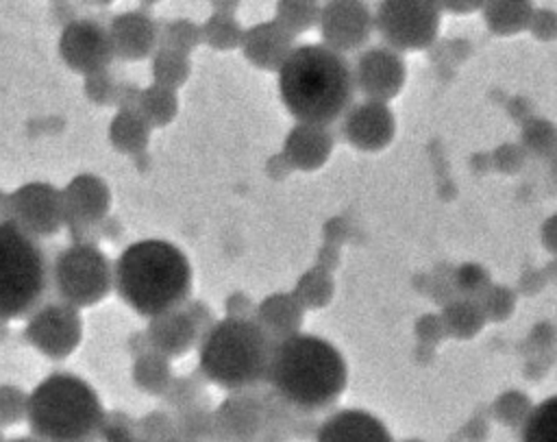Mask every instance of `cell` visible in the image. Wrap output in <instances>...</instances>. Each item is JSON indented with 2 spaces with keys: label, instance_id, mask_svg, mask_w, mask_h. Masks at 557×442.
<instances>
[{
  "label": "cell",
  "instance_id": "6da1fadb",
  "mask_svg": "<svg viewBox=\"0 0 557 442\" xmlns=\"http://www.w3.org/2000/svg\"><path fill=\"white\" fill-rule=\"evenodd\" d=\"M346 379V361L329 340L296 333L274 344L265 385L296 414L313 416L339 398Z\"/></svg>",
  "mask_w": 557,
  "mask_h": 442
},
{
  "label": "cell",
  "instance_id": "7a4b0ae2",
  "mask_svg": "<svg viewBox=\"0 0 557 442\" xmlns=\"http://www.w3.org/2000/svg\"><path fill=\"white\" fill-rule=\"evenodd\" d=\"M278 94L298 122L329 126L350 107L355 74L342 52L300 44L278 70Z\"/></svg>",
  "mask_w": 557,
  "mask_h": 442
},
{
  "label": "cell",
  "instance_id": "3957f363",
  "mask_svg": "<svg viewBox=\"0 0 557 442\" xmlns=\"http://www.w3.org/2000/svg\"><path fill=\"white\" fill-rule=\"evenodd\" d=\"M113 268L117 296L144 318L178 309L189 300L191 263L168 240L150 237L128 244Z\"/></svg>",
  "mask_w": 557,
  "mask_h": 442
},
{
  "label": "cell",
  "instance_id": "277c9868",
  "mask_svg": "<svg viewBox=\"0 0 557 442\" xmlns=\"http://www.w3.org/2000/svg\"><path fill=\"white\" fill-rule=\"evenodd\" d=\"M272 337L255 320L220 318L198 342V372L228 392L259 390L268 381Z\"/></svg>",
  "mask_w": 557,
  "mask_h": 442
},
{
  "label": "cell",
  "instance_id": "5b68a950",
  "mask_svg": "<svg viewBox=\"0 0 557 442\" xmlns=\"http://www.w3.org/2000/svg\"><path fill=\"white\" fill-rule=\"evenodd\" d=\"M104 407L98 392L78 375L52 372L28 396V427L41 442H94Z\"/></svg>",
  "mask_w": 557,
  "mask_h": 442
},
{
  "label": "cell",
  "instance_id": "8992f818",
  "mask_svg": "<svg viewBox=\"0 0 557 442\" xmlns=\"http://www.w3.org/2000/svg\"><path fill=\"white\" fill-rule=\"evenodd\" d=\"M50 263L37 237L17 224L0 222V318L17 320L44 305L50 290Z\"/></svg>",
  "mask_w": 557,
  "mask_h": 442
},
{
  "label": "cell",
  "instance_id": "52a82bcc",
  "mask_svg": "<svg viewBox=\"0 0 557 442\" xmlns=\"http://www.w3.org/2000/svg\"><path fill=\"white\" fill-rule=\"evenodd\" d=\"M111 259L91 244H70L52 261L50 279L59 300L81 309L109 296L113 287Z\"/></svg>",
  "mask_w": 557,
  "mask_h": 442
},
{
  "label": "cell",
  "instance_id": "ba28073f",
  "mask_svg": "<svg viewBox=\"0 0 557 442\" xmlns=\"http://www.w3.org/2000/svg\"><path fill=\"white\" fill-rule=\"evenodd\" d=\"M26 342L50 359L70 357L83 340V316L76 307L52 300L35 309L24 324Z\"/></svg>",
  "mask_w": 557,
  "mask_h": 442
},
{
  "label": "cell",
  "instance_id": "9c48e42d",
  "mask_svg": "<svg viewBox=\"0 0 557 442\" xmlns=\"http://www.w3.org/2000/svg\"><path fill=\"white\" fill-rule=\"evenodd\" d=\"M9 222L33 237H50L65 226L63 194L46 181H30L9 194Z\"/></svg>",
  "mask_w": 557,
  "mask_h": 442
},
{
  "label": "cell",
  "instance_id": "30bf717a",
  "mask_svg": "<svg viewBox=\"0 0 557 442\" xmlns=\"http://www.w3.org/2000/svg\"><path fill=\"white\" fill-rule=\"evenodd\" d=\"M374 24L387 44L405 50L422 48L437 33V7L433 2H379Z\"/></svg>",
  "mask_w": 557,
  "mask_h": 442
},
{
  "label": "cell",
  "instance_id": "8fae6325",
  "mask_svg": "<svg viewBox=\"0 0 557 442\" xmlns=\"http://www.w3.org/2000/svg\"><path fill=\"white\" fill-rule=\"evenodd\" d=\"M57 46L63 63L83 76L104 72L113 61L107 26L94 17H78L63 26Z\"/></svg>",
  "mask_w": 557,
  "mask_h": 442
},
{
  "label": "cell",
  "instance_id": "7c38bea8",
  "mask_svg": "<svg viewBox=\"0 0 557 442\" xmlns=\"http://www.w3.org/2000/svg\"><path fill=\"white\" fill-rule=\"evenodd\" d=\"M213 442H263L270 420L259 390L231 392L213 407Z\"/></svg>",
  "mask_w": 557,
  "mask_h": 442
},
{
  "label": "cell",
  "instance_id": "4fadbf2b",
  "mask_svg": "<svg viewBox=\"0 0 557 442\" xmlns=\"http://www.w3.org/2000/svg\"><path fill=\"white\" fill-rule=\"evenodd\" d=\"M113 57L122 61H141L159 48V24L148 11L131 9L111 15L107 22Z\"/></svg>",
  "mask_w": 557,
  "mask_h": 442
},
{
  "label": "cell",
  "instance_id": "5bb4252c",
  "mask_svg": "<svg viewBox=\"0 0 557 442\" xmlns=\"http://www.w3.org/2000/svg\"><path fill=\"white\" fill-rule=\"evenodd\" d=\"M65 226H98L111 207V189L104 179L91 172L76 174L63 189Z\"/></svg>",
  "mask_w": 557,
  "mask_h": 442
},
{
  "label": "cell",
  "instance_id": "9a60e30c",
  "mask_svg": "<svg viewBox=\"0 0 557 442\" xmlns=\"http://www.w3.org/2000/svg\"><path fill=\"white\" fill-rule=\"evenodd\" d=\"M318 26L324 46L337 52L355 50L370 33V15L361 2H326L320 9Z\"/></svg>",
  "mask_w": 557,
  "mask_h": 442
},
{
  "label": "cell",
  "instance_id": "2e32d148",
  "mask_svg": "<svg viewBox=\"0 0 557 442\" xmlns=\"http://www.w3.org/2000/svg\"><path fill=\"white\" fill-rule=\"evenodd\" d=\"M239 48L255 67L278 72L296 46L294 35L278 20H263L244 28Z\"/></svg>",
  "mask_w": 557,
  "mask_h": 442
},
{
  "label": "cell",
  "instance_id": "e0dca14e",
  "mask_svg": "<svg viewBox=\"0 0 557 442\" xmlns=\"http://www.w3.org/2000/svg\"><path fill=\"white\" fill-rule=\"evenodd\" d=\"M315 442H392L387 427L366 409L329 414L315 431Z\"/></svg>",
  "mask_w": 557,
  "mask_h": 442
},
{
  "label": "cell",
  "instance_id": "ac0fdd59",
  "mask_svg": "<svg viewBox=\"0 0 557 442\" xmlns=\"http://www.w3.org/2000/svg\"><path fill=\"white\" fill-rule=\"evenodd\" d=\"M144 331L150 342V348L165 355L168 359L183 357L202 337L200 329L194 324V320L187 316V311L183 307L170 309L165 314L150 318L148 327Z\"/></svg>",
  "mask_w": 557,
  "mask_h": 442
},
{
  "label": "cell",
  "instance_id": "d6986e66",
  "mask_svg": "<svg viewBox=\"0 0 557 442\" xmlns=\"http://www.w3.org/2000/svg\"><path fill=\"white\" fill-rule=\"evenodd\" d=\"M329 150H331V137L326 133V126L298 122L285 135L281 155L289 161L292 168L315 170L318 165L324 163V159L329 157Z\"/></svg>",
  "mask_w": 557,
  "mask_h": 442
},
{
  "label": "cell",
  "instance_id": "ffe728a7",
  "mask_svg": "<svg viewBox=\"0 0 557 442\" xmlns=\"http://www.w3.org/2000/svg\"><path fill=\"white\" fill-rule=\"evenodd\" d=\"M255 322L272 337V342L287 340L296 333H300L302 322V307L294 298V294L287 292H274L265 296L261 303H257Z\"/></svg>",
  "mask_w": 557,
  "mask_h": 442
},
{
  "label": "cell",
  "instance_id": "44dd1931",
  "mask_svg": "<svg viewBox=\"0 0 557 442\" xmlns=\"http://www.w3.org/2000/svg\"><path fill=\"white\" fill-rule=\"evenodd\" d=\"M109 144L124 155H144L150 144V126L137 111H117L107 128Z\"/></svg>",
  "mask_w": 557,
  "mask_h": 442
},
{
  "label": "cell",
  "instance_id": "7402d4cb",
  "mask_svg": "<svg viewBox=\"0 0 557 442\" xmlns=\"http://www.w3.org/2000/svg\"><path fill=\"white\" fill-rule=\"evenodd\" d=\"M131 379L137 390L150 396H163V392L170 388L174 375L170 359L157 351H148L139 357H135L131 368Z\"/></svg>",
  "mask_w": 557,
  "mask_h": 442
},
{
  "label": "cell",
  "instance_id": "603a6c76",
  "mask_svg": "<svg viewBox=\"0 0 557 442\" xmlns=\"http://www.w3.org/2000/svg\"><path fill=\"white\" fill-rule=\"evenodd\" d=\"M135 111L148 122L150 128L168 126L178 113V96L174 89L152 83L148 87H141Z\"/></svg>",
  "mask_w": 557,
  "mask_h": 442
},
{
  "label": "cell",
  "instance_id": "cb8c5ba5",
  "mask_svg": "<svg viewBox=\"0 0 557 442\" xmlns=\"http://www.w3.org/2000/svg\"><path fill=\"white\" fill-rule=\"evenodd\" d=\"M176 438L183 442H213L215 438V420L211 403L185 407L174 412Z\"/></svg>",
  "mask_w": 557,
  "mask_h": 442
},
{
  "label": "cell",
  "instance_id": "d4e9b609",
  "mask_svg": "<svg viewBox=\"0 0 557 442\" xmlns=\"http://www.w3.org/2000/svg\"><path fill=\"white\" fill-rule=\"evenodd\" d=\"M191 74L189 54L176 52L170 48H157L152 54V78L157 85L178 89L187 83Z\"/></svg>",
  "mask_w": 557,
  "mask_h": 442
},
{
  "label": "cell",
  "instance_id": "484cf974",
  "mask_svg": "<svg viewBox=\"0 0 557 442\" xmlns=\"http://www.w3.org/2000/svg\"><path fill=\"white\" fill-rule=\"evenodd\" d=\"M205 379L202 375L196 370L191 375L185 377H174L170 388L163 392L161 403L168 407V412H181L185 407H194V405H202V403H211L207 388H205Z\"/></svg>",
  "mask_w": 557,
  "mask_h": 442
},
{
  "label": "cell",
  "instance_id": "4316f807",
  "mask_svg": "<svg viewBox=\"0 0 557 442\" xmlns=\"http://www.w3.org/2000/svg\"><path fill=\"white\" fill-rule=\"evenodd\" d=\"M202 44L213 50H233L242 46L244 28L235 15L211 13L202 24Z\"/></svg>",
  "mask_w": 557,
  "mask_h": 442
},
{
  "label": "cell",
  "instance_id": "83f0119b",
  "mask_svg": "<svg viewBox=\"0 0 557 442\" xmlns=\"http://www.w3.org/2000/svg\"><path fill=\"white\" fill-rule=\"evenodd\" d=\"M202 44V26L189 17H176L159 24V48L189 54Z\"/></svg>",
  "mask_w": 557,
  "mask_h": 442
},
{
  "label": "cell",
  "instance_id": "f1b7e54d",
  "mask_svg": "<svg viewBox=\"0 0 557 442\" xmlns=\"http://www.w3.org/2000/svg\"><path fill=\"white\" fill-rule=\"evenodd\" d=\"M522 442H557V396L531 409L522 427Z\"/></svg>",
  "mask_w": 557,
  "mask_h": 442
},
{
  "label": "cell",
  "instance_id": "f546056e",
  "mask_svg": "<svg viewBox=\"0 0 557 442\" xmlns=\"http://www.w3.org/2000/svg\"><path fill=\"white\" fill-rule=\"evenodd\" d=\"M320 9L322 7L311 0H281L274 7V20H278L296 37L320 20Z\"/></svg>",
  "mask_w": 557,
  "mask_h": 442
},
{
  "label": "cell",
  "instance_id": "4dcf8cb0",
  "mask_svg": "<svg viewBox=\"0 0 557 442\" xmlns=\"http://www.w3.org/2000/svg\"><path fill=\"white\" fill-rule=\"evenodd\" d=\"M135 438L141 442H168L176 438L174 414L168 409H152L135 420Z\"/></svg>",
  "mask_w": 557,
  "mask_h": 442
},
{
  "label": "cell",
  "instance_id": "1f68e13d",
  "mask_svg": "<svg viewBox=\"0 0 557 442\" xmlns=\"http://www.w3.org/2000/svg\"><path fill=\"white\" fill-rule=\"evenodd\" d=\"M294 298L300 303V307H320L329 300L331 296V279L320 270V268H313V270H307L298 281H296V287H294Z\"/></svg>",
  "mask_w": 557,
  "mask_h": 442
},
{
  "label": "cell",
  "instance_id": "d6a6232c",
  "mask_svg": "<svg viewBox=\"0 0 557 442\" xmlns=\"http://www.w3.org/2000/svg\"><path fill=\"white\" fill-rule=\"evenodd\" d=\"M28 396L13 383H0V427H11L26 418Z\"/></svg>",
  "mask_w": 557,
  "mask_h": 442
},
{
  "label": "cell",
  "instance_id": "836d02e7",
  "mask_svg": "<svg viewBox=\"0 0 557 442\" xmlns=\"http://www.w3.org/2000/svg\"><path fill=\"white\" fill-rule=\"evenodd\" d=\"M135 420L126 412H107L100 425L98 438L102 442H131L135 440Z\"/></svg>",
  "mask_w": 557,
  "mask_h": 442
},
{
  "label": "cell",
  "instance_id": "e575fe53",
  "mask_svg": "<svg viewBox=\"0 0 557 442\" xmlns=\"http://www.w3.org/2000/svg\"><path fill=\"white\" fill-rule=\"evenodd\" d=\"M117 85L120 81H115V76L104 70V72H96L91 76H85V96L94 102V105H115V94H117Z\"/></svg>",
  "mask_w": 557,
  "mask_h": 442
},
{
  "label": "cell",
  "instance_id": "d590c367",
  "mask_svg": "<svg viewBox=\"0 0 557 442\" xmlns=\"http://www.w3.org/2000/svg\"><path fill=\"white\" fill-rule=\"evenodd\" d=\"M224 314L235 320H255L257 303L246 292H231L224 298Z\"/></svg>",
  "mask_w": 557,
  "mask_h": 442
},
{
  "label": "cell",
  "instance_id": "8d00e7d4",
  "mask_svg": "<svg viewBox=\"0 0 557 442\" xmlns=\"http://www.w3.org/2000/svg\"><path fill=\"white\" fill-rule=\"evenodd\" d=\"M183 309L187 311V316L194 320V324L200 329L202 335L215 324V316H213L211 307H209L205 300L191 298V300H187V303L183 305Z\"/></svg>",
  "mask_w": 557,
  "mask_h": 442
},
{
  "label": "cell",
  "instance_id": "74e56055",
  "mask_svg": "<svg viewBox=\"0 0 557 442\" xmlns=\"http://www.w3.org/2000/svg\"><path fill=\"white\" fill-rule=\"evenodd\" d=\"M289 170H292V165H289V161L278 152V155H272L270 159H268V163H265V174L270 176V179H274V181H278V179H285L287 174H289Z\"/></svg>",
  "mask_w": 557,
  "mask_h": 442
},
{
  "label": "cell",
  "instance_id": "f35d334b",
  "mask_svg": "<svg viewBox=\"0 0 557 442\" xmlns=\"http://www.w3.org/2000/svg\"><path fill=\"white\" fill-rule=\"evenodd\" d=\"M126 348H128V353H131L133 357H139V355L152 351V348H150V342H148V337H146V331L133 333V335L128 337V346H126Z\"/></svg>",
  "mask_w": 557,
  "mask_h": 442
},
{
  "label": "cell",
  "instance_id": "ab89813d",
  "mask_svg": "<svg viewBox=\"0 0 557 442\" xmlns=\"http://www.w3.org/2000/svg\"><path fill=\"white\" fill-rule=\"evenodd\" d=\"M100 237H109L111 242H120L122 237V226L115 218H104L100 222Z\"/></svg>",
  "mask_w": 557,
  "mask_h": 442
},
{
  "label": "cell",
  "instance_id": "60d3db41",
  "mask_svg": "<svg viewBox=\"0 0 557 442\" xmlns=\"http://www.w3.org/2000/svg\"><path fill=\"white\" fill-rule=\"evenodd\" d=\"M239 9L237 2L233 0H218V2H211V13H220V15H235V11Z\"/></svg>",
  "mask_w": 557,
  "mask_h": 442
},
{
  "label": "cell",
  "instance_id": "b9f144b4",
  "mask_svg": "<svg viewBox=\"0 0 557 442\" xmlns=\"http://www.w3.org/2000/svg\"><path fill=\"white\" fill-rule=\"evenodd\" d=\"M9 220V194L0 189V222Z\"/></svg>",
  "mask_w": 557,
  "mask_h": 442
},
{
  "label": "cell",
  "instance_id": "7bdbcfd3",
  "mask_svg": "<svg viewBox=\"0 0 557 442\" xmlns=\"http://www.w3.org/2000/svg\"><path fill=\"white\" fill-rule=\"evenodd\" d=\"M7 322H9V320H2V318H0V344H2V342H4L9 335H11V331H9V324H7Z\"/></svg>",
  "mask_w": 557,
  "mask_h": 442
},
{
  "label": "cell",
  "instance_id": "ee69618b",
  "mask_svg": "<svg viewBox=\"0 0 557 442\" xmlns=\"http://www.w3.org/2000/svg\"><path fill=\"white\" fill-rule=\"evenodd\" d=\"M7 442H41V440L33 438V435H20V438H11V440H7Z\"/></svg>",
  "mask_w": 557,
  "mask_h": 442
},
{
  "label": "cell",
  "instance_id": "f6af8a7d",
  "mask_svg": "<svg viewBox=\"0 0 557 442\" xmlns=\"http://www.w3.org/2000/svg\"><path fill=\"white\" fill-rule=\"evenodd\" d=\"M168 442H183V440H178V438H172V440H168Z\"/></svg>",
  "mask_w": 557,
  "mask_h": 442
},
{
  "label": "cell",
  "instance_id": "bcb514c9",
  "mask_svg": "<svg viewBox=\"0 0 557 442\" xmlns=\"http://www.w3.org/2000/svg\"><path fill=\"white\" fill-rule=\"evenodd\" d=\"M0 442H7V440H4V435H2V431H0Z\"/></svg>",
  "mask_w": 557,
  "mask_h": 442
},
{
  "label": "cell",
  "instance_id": "7dc6e473",
  "mask_svg": "<svg viewBox=\"0 0 557 442\" xmlns=\"http://www.w3.org/2000/svg\"><path fill=\"white\" fill-rule=\"evenodd\" d=\"M131 442H141V440H137V438H135V440H131Z\"/></svg>",
  "mask_w": 557,
  "mask_h": 442
}]
</instances>
